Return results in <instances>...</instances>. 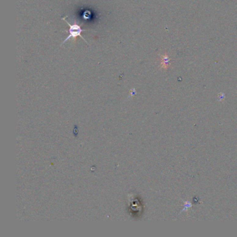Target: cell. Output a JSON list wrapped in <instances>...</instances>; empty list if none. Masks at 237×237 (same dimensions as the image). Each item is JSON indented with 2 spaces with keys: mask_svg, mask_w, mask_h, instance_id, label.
I'll list each match as a JSON object with an SVG mask.
<instances>
[{
  "mask_svg": "<svg viewBox=\"0 0 237 237\" xmlns=\"http://www.w3.org/2000/svg\"><path fill=\"white\" fill-rule=\"evenodd\" d=\"M170 60H169V58L168 57V55L165 54L164 56H162L161 57V65L163 68H167L168 66L169 65V64H170Z\"/></svg>",
  "mask_w": 237,
  "mask_h": 237,
  "instance_id": "7a4b0ae2",
  "label": "cell"
},
{
  "mask_svg": "<svg viewBox=\"0 0 237 237\" xmlns=\"http://www.w3.org/2000/svg\"><path fill=\"white\" fill-rule=\"evenodd\" d=\"M191 206H192V205H191V203L190 202H189V201L185 202L184 207L183 210L181 211H186V210H188V208H190Z\"/></svg>",
  "mask_w": 237,
  "mask_h": 237,
  "instance_id": "3957f363",
  "label": "cell"
},
{
  "mask_svg": "<svg viewBox=\"0 0 237 237\" xmlns=\"http://www.w3.org/2000/svg\"><path fill=\"white\" fill-rule=\"evenodd\" d=\"M62 20H65V21L66 22L67 24L69 25L70 29H69V35H68V36H67L66 38H65L64 40V42H62L61 45H63L64 43H65V42H66L67 41H68L70 39H72L73 40H74V43H75V40H76V38L78 37V36H80L83 40H84L86 42V43H88V42H86V40L84 39V38L82 36V33L84 32V31H89V30L82 29V27H81V25H79V24H78L77 22H75L74 23L70 24V22L66 20V17H63Z\"/></svg>",
  "mask_w": 237,
  "mask_h": 237,
  "instance_id": "6da1fadb",
  "label": "cell"
}]
</instances>
